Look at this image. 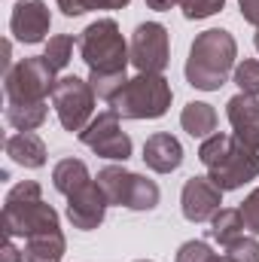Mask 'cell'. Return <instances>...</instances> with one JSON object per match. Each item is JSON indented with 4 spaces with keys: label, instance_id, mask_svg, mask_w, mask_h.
<instances>
[{
    "label": "cell",
    "instance_id": "1",
    "mask_svg": "<svg viewBox=\"0 0 259 262\" xmlns=\"http://www.w3.org/2000/svg\"><path fill=\"white\" fill-rule=\"evenodd\" d=\"M198 159L207 168V177L223 189H241L244 183L259 177V149H250L235 134H210L198 146Z\"/></svg>",
    "mask_w": 259,
    "mask_h": 262
},
{
    "label": "cell",
    "instance_id": "2",
    "mask_svg": "<svg viewBox=\"0 0 259 262\" xmlns=\"http://www.w3.org/2000/svg\"><path fill=\"white\" fill-rule=\"evenodd\" d=\"M235 58H238L235 37L223 28H210L198 34L189 46V58L183 67L186 82L201 92H217L220 85H226L229 73H235Z\"/></svg>",
    "mask_w": 259,
    "mask_h": 262
},
{
    "label": "cell",
    "instance_id": "3",
    "mask_svg": "<svg viewBox=\"0 0 259 262\" xmlns=\"http://www.w3.org/2000/svg\"><path fill=\"white\" fill-rule=\"evenodd\" d=\"M0 223H3L6 238H31V235L55 232L58 229V213H55L52 204L43 201L40 183L25 180V183L9 189V195L3 201Z\"/></svg>",
    "mask_w": 259,
    "mask_h": 262
},
{
    "label": "cell",
    "instance_id": "4",
    "mask_svg": "<svg viewBox=\"0 0 259 262\" xmlns=\"http://www.w3.org/2000/svg\"><path fill=\"white\" fill-rule=\"evenodd\" d=\"M76 46H79L82 61L89 64V73H98V76H122L131 61V52L113 18L92 21L79 34Z\"/></svg>",
    "mask_w": 259,
    "mask_h": 262
},
{
    "label": "cell",
    "instance_id": "5",
    "mask_svg": "<svg viewBox=\"0 0 259 262\" xmlns=\"http://www.w3.org/2000/svg\"><path fill=\"white\" fill-rule=\"evenodd\" d=\"M171 82L162 73H137L122 85V92L110 101V107L122 119H159L171 107Z\"/></svg>",
    "mask_w": 259,
    "mask_h": 262
},
{
    "label": "cell",
    "instance_id": "6",
    "mask_svg": "<svg viewBox=\"0 0 259 262\" xmlns=\"http://www.w3.org/2000/svg\"><path fill=\"white\" fill-rule=\"evenodd\" d=\"M55 82H58L55 70H52V64L43 55L21 58L18 64H12L9 73H3L6 107H37V104H46V95H52Z\"/></svg>",
    "mask_w": 259,
    "mask_h": 262
},
{
    "label": "cell",
    "instance_id": "7",
    "mask_svg": "<svg viewBox=\"0 0 259 262\" xmlns=\"http://www.w3.org/2000/svg\"><path fill=\"white\" fill-rule=\"evenodd\" d=\"M95 89H92V82H85V79H79V76H73V73H67V76H58V82H55V89H52V107H55V113H58V122H61V128L64 131H79L85 128L95 116Z\"/></svg>",
    "mask_w": 259,
    "mask_h": 262
},
{
    "label": "cell",
    "instance_id": "8",
    "mask_svg": "<svg viewBox=\"0 0 259 262\" xmlns=\"http://www.w3.org/2000/svg\"><path fill=\"white\" fill-rule=\"evenodd\" d=\"M98 183L110 204H119L128 210H153L159 204V186L125 168H116V165L104 168L98 174Z\"/></svg>",
    "mask_w": 259,
    "mask_h": 262
},
{
    "label": "cell",
    "instance_id": "9",
    "mask_svg": "<svg viewBox=\"0 0 259 262\" xmlns=\"http://www.w3.org/2000/svg\"><path fill=\"white\" fill-rule=\"evenodd\" d=\"M76 137H79L95 156H104V159H113V162H125L131 156V137L122 131L116 110L98 113Z\"/></svg>",
    "mask_w": 259,
    "mask_h": 262
},
{
    "label": "cell",
    "instance_id": "10",
    "mask_svg": "<svg viewBox=\"0 0 259 262\" xmlns=\"http://www.w3.org/2000/svg\"><path fill=\"white\" fill-rule=\"evenodd\" d=\"M131 64L137 73H162L171 58V43H168V28L159 21H143L131 34Z\"/></svg>",
    "mask_w": 259,
    "mask_h": 262
},
{
    "label": "cell",
    "instance_id": "11",
    "mask_svg": "<svg viewBox=\"0 0 259 262\" xmlns=\"http://www.w3.org/2000/svg\"><path fill=\"white\" fill-rule=\"evenodd\" d=\"M110 201L104 195L101 183L98 180H89L85 186H79L73 195H67V220L73 223V229H82V232H92L104 223V213H107Z\"/></svg>",
    "mask_w": 259,
    "mask_h": 262
},
{
    "label": "cell",
    "instance_id": "12",
    "mask_svg": "<svg viewBox=\"0 0 259 262\" xmlns=\"http://www.w3.org/2000/svg\"><path fill=\"white\" fill-rule=\"evenodd\" d=\"M52 28V15L46 9L43 0H18L12 6V15H9V31L18 43H43L46 34Z\"/></svg>",
    "mask_w": 259,
    "mask_h": 262
},
{
    "label": "cell",
    "instance_id": "13",
    "mask_svg": "<svg viewBox=\"0 0 259 262\" xmlns=\"http://www.w3.org/2000/svg\"><path fill=\"white\" fill-rule=\"evenodd\" d=\"M220 204H223V189L210 177H189L183 183L180 207L189 223H207L220 210Z\"/></svg>",
    "mask_w": 259,
    "mask_h": 262
},
{
    "label": "cell",
    "instance_id": "14",
    "mask_svg": "<svg viewBox=\"0 0 259 262\" xmlns=\"http://www.w3.org/2000/svg\"><path fill=\"white\" fill-rule=\"evenodd\" d=\"M226 116L232 122V131L241 143H247L250 149H259V98L253 95H235L226 104Z\"/></svg>",
    "mask_w": 259,
    "mask_h": 262
},
{
    "label": "cell",
    "instance_id": "15",
    "mask_svg": "<svg viewBox=\"0 0 259 262\" xmlns=\"http://www.w3.org/2000/svg\"><path fill=\"white\" fill-rule=\"evenodd\" d=\"M143 162L146 168H153L156 174H171L180 168L183 162V146L174 134L168 131H159V134H149L146 143H143Z\"/></svg>",
    "mask_w": 259,
    "mask_h": 262
},
{
    "label": "cell",
    "instance_id": "16",
    "mask_svg": "<svg viewBox=\"0 0 259 262\" xmlns=\"http://www.w3.org/2000/svg\"><path fill=\"white\" fill-rule=\"evenodd\" d=\"M6 156L21 168H43L46 165V143L34 131H18L6 137Z\"/></svg>",
    "mask_w": 259,
    "mask_h": 262
},
{
    "label": "cell",
    "instance_id": "17",
    "mask_svg": "<svg viewBox=\"0 0 259 262\" xmlns=\"http://www.w3.org/2000/svg\"><path fill=\"white\" fill-rule=\"evenodd\" d=\"M64 247L67 244H64L61 229H55V232H43V235H31V238H25L21 262H61Z\"/></svg>",
    "mask_w": 259,
    "mask_h": 262
},
{
    "label": "cell",
    "instance_id": "18",
    "mask_svg": "<svg viewBox=\"0 0 259 262\" xmlns=\"http://www.w3.org/2000/svg\"><path fill=\"white\" fill-rule=\"evenodd\" d=\"M180 125H183V131H186L189 137L207 140L210 134H217V110H213L210 104H204V101H192V104L183 107Z\"/></svg>",
    "mask_w": 259,
    "mask_h": 262
},
{
    "label": "cell",
    "instance_id": "19",
    "mask_svg": "<svg viewBox=\"0 0 259 262\" xmlns=\"http://www.w3.org/2000/svg\"><path fill=\"white\" fill-rule=\"evenodd\" d=\"M244 216H241V210H232V207H220L213 216H210V229H207V238L210 241H217V244H223V247H229L232 241H238L241 235H244Z\"/></svg>",
    "mask_w": 259,
    "mask_h": 262
},
{
    "label": "cell",
    "instance_id": "20",
    "mask_svg": "<svg viewBox=\"0 0 259 262\" xmlns=\"http://www.w3.org/2000/svg\"><path fill=\"white\" fill-rule=\"evenodd\" d=\"M92 177H89V168H85V162H79V159H61L55 168H52V183H55V189L61 192V195H73L79 186H85Z\"/></svg>",
    "mask_w": 259,
    "mask_h": 262
},
{
    "label": "cell",
    "instance_id": "21",
    "mask_svg": "<svg viewBox=\"0 0 259 262\" xmlns=\"http://www.w3.org/2000/svg\"><path fill=\"white\" fill-rule=\"evenodd\" d=\"M43 58L52 64V70L58 73V70H64L70 64V58H73V37L70 34H58V37H49V43H46V52H43Z\"/></svg>",
    "mask_w": 259,
    "mask_h": 262
},
{
    "label": "cell",
    "instance_id": "22",
    "mask_svg": "<svg viewBox=\"0 0 259 262\" xmlns=\"http://www.w3.org/2000/svg\"><path fill=\"white\" fill-rule=\"evenodd\" d=\"M226 256L232 262H259V238L256 235H241L226 247Z\"/></svg>",
    "mask_w": 259,
    "mask_h": 262
},
{
    "label": "cell",
    "instance_id": "23",
    "mask_svg": "<svg viewBox=\"0 0 259 262\" xmlns=\"http://www.w3.org/2000/svg\"><path fill=\"white\" fill-rule=\"evenodd\" d=\"M235 82H238V89L244 95L259 98V61H253V58L241 61V64L235 67Z\"/></svg>",
    "mask_w": 259,
    "mask_h": 262
},
{
    "label": "cell",
    "instance_id": "24",
    "mask_svg": "<svg viewBox=\"0 0 259 262\" xmlns=\"http://www.w3.org/2000/svg\"><path fill=\"white\" fill-rule=\"evenodd\" d=\"M226 6V0H180V9H183V15L195 21V18H207V15H213V12H220Z\"/></svg>",
    "mask_w": 259,
    "mask_h": 262
},
{
    "label": "cell",
    "instance_id": "25",
    "mask_svg": "<svg viewBox=\"0 0 259 262\" xmlns=\"http://www.w3.org/2000/svg\"><path fill=\"white\" fill-rule=\"evenodd\" d=\"M241 216H244V226H247V232L250 235H259V186L250 192V195L241 201Z\"/></svg>",
    "mask_w": 259,
    "mask_h": 262
},
{
    "label": "cell",
    "instance_id": "26",
    "mask_svg": "<svg viewBox=\"0 0 259 262\" xmlns=\"http://www.w3.org/2000/svg\"><path fill=\"white\" fill-rule=\"evenodd\" d=\"M210 259H213V250L204 241H186L177 253V262H210Z\"/></svg>",
    "mask_w": 259,
    "mask_h": 262
},
{
    "label": "cell",
    "instance_id": "27",
    "mask_svg": "<svg viewBox=\"0 0 259 262\" xmlns=\"http://www.w3.org/2000/svg\"><path fill=\"white\" fill-rule=\"evenodd\" d=\"M55 3H58V9H61L64 15H82V12L95 9L92 0H55Z\"/></svg>",
    "mask_w": 259,
    "mask_h": 262
},
{
    "label": "cell",
    "instance_id": "28",
    "mask_svg": "<svg viewBox=\"0 0 259 262\" xmlns=\"http://www.w3.org/2000/svg\"><path fill=\"white\" fill-rule=\"evenodd\" d=\"M238 6H241V18L259 28V0H238Z\"/></svg>",
    "mask_w": 259,
    "mask_h": 262
},
{
    "label": "cell",
    "instance_id": "29",
    "mask_svg": "<svg viewBox=\"0 0 259 262\" xmlns=\"http://www.w3.org/2000/svg\"><path fill=\"white\" fill-rule=\"evenodd\" d=\"M0 262H21V250L15 247V241H12V238H6V241H3V253H0Z\"/></svg>",
    "mask_w": 259,
    "mask_h": 262
},
{
    "label": "cell",
    "instance_id": "30",
    "mask_svg": "<svg viewBox=\"0 0 259 262\" xmlns=\"http://www.w3.org/2000/svg\"><path fill=\"white\" fill-rule=\"evenodd\" d=\"M92 6L95 9H122V6H128V0H92Z\"/></svg>",
    "mask_w": 259,
    "mask_h": 262
},
{
    "label": "cell",
    "instance_id": "31",
    "mask_svg": "<svg viewBox=\"0 0 259 262\" xmlns=\"http://www.w3.org/2000/svg\"><path fill=\"white\" fill-rule=\"evenodd\" d=\"M146 6H149V9H159V12H165V9H171V6H180V0H146Z\"/></svg>",
    "mask_w": 259,
    "mask_h": 262
},
{
    "label": "cell",
    "instance_id": "32",
    "mask_svg": "<svg viewBox=\"0 0 259 262\" xmlns=\"http://www.w3.org/2000/svg\"><path fill=\"white\" fill-rule=\"evenodd\" d=\"M210 262H232V259H229V256H220V253H213V259H210Z\"/></svg>",
    "mask_w": 259,
    "mask_h": 262
},
{
    "label": "cell",
    "instance_id": "33",
    "mask_svg": "<svg viewBox=\"0 0 259 262\" xmlns=\"http://www.w3.org/2000/svg\"><path fill=\"white\" fill-rule=\"evenodd\" d=\"M253 43H256V52H259V28H256V37H253Z\"/></svg>",
    "mask_w": 259,
    "mask_h": 262
},
{
    "label": "cell",
    "instance_id": "34",
    "mask_svg": "<svg viewBox=\"0 0 259 262\" xmlns=\"http://www.w3.org/2000/svg\"><path fill=\"white\" fill-rule=\"evenodd\" d=\"M137 262H149V259H137Z\"/></svg>",
    "mask_w": 259,
    "mask_h": 262
}]
</instances>
